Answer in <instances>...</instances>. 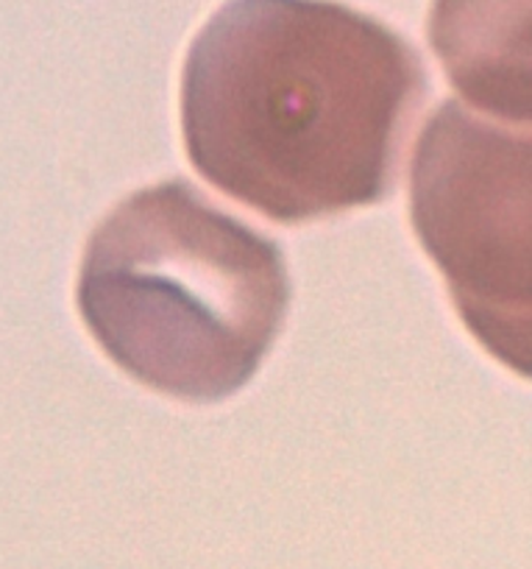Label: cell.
<instances>
[{"label": "cell", "instance_id": "6da1fadb", "mask_svg": "<svg viewBox=\"0 0 532 569\" xmlns=\"http://www.w3.org/2000/svg\"><path fill=\"white\" fill-rule=\"evenodd\" d=\"M426 84L404 37L343 3L229 0L184 62V149L229 199L321 221L391 196Z\"/></svg>", "mask_w": 532, "mask_h": 569}, {"label": "cell", "instance_id": "7a4b0ae2", "mask_svg": "<svg viewBox=\"0 0 532 569\" xmlns=\"http://www.w3.org/2000/svg\"><path fill=\"white\" fill-rule=\"evenodd\" d=\"M282 249L184 179L120 201L90 234L79 310L114 366L182 402L257 375L288 316Z\"/></svg>", "mask_w": 532, "mask_h": 569}, {"label": "cell", "instance_id": "3957f363", "mask_svg": "<svg viewBox=\"0 0 532 569\" xmlns=\"http://www.w3.org/2000/svg\"><path fill=\"white\" fill-rule=\"evenodd\" d=\"M410 221L460 321L532 380V129L443 101L410 168Z\"/></svg>", "mask_w": 532, "mask_h": 569}, {"label": "cell", "instance_id": "277c9868", "mask_svg": "<svg viewBox=\"0 0 532 569\" xmlns=\"http://www.w3.org/2000/svg\"><path fill=\"white\" fill-rule=\"evenodd\" d=\"M426 40L471 112L532 129V0H432Z\"/></svg>", "mask_w": 532, "mask_h": 569}]
</instances>
